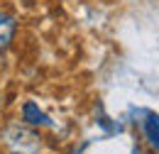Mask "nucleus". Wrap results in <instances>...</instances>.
<instances>
[{
	"mask_svg": "<svg viewBox=\"0 0 159 154\" xmlns=\"http://www.w3.org/2000/svg\"><path fill=\"white\" fill-rule=\"evenodd\" d=\"M5 142L15 149L17 154H30V152H37L39 149V137L34 135L32 130H27V127H22V125H7L5 127Z\"/></svg>",
	"mask_w": 159,
	"mask_h": 154,
	"instance_id": "1",
	"label": "nucleus"
},
{
	"mask_svg": "<svg viewBox=\"0 0 159 154\" xmlns=\"http://www.w3.org/2000/svg\"><path fill=\"white\" fill-rule=\"evenodd\" d=\"M22 120H25L27 125H49V117L44 115L39 110V105L32 103V100H27V103L22 105Z\"/></svg>",
	"mask_w": 159,
	"mask_h": 154,
	"instance_id": "2",
	"label": "nucleus"
},
{
	"mask_svg": "<svg viewBox=\"0 0 159 154\" xmlns=\"http://www.w3.org/2000/svg\"><path fill=\"white\" fill-rule=\"evenodd\" d=\"M12 37H15V20L7 12H0V52L10 47Z\"/></svg>",
	"mask_w": 159,
	"mask_h": 154,
	"instance_id": "3",
	"label": "nucleus"
},
{
	"mask_svg": "<svg viewBox=\"0 0 159 154\" xmlns=\"http://www.w3.org/2000/svg\"><path fill=\"white\" fill-rule=\"evenodd\" d=\"M144 135H147V139H149V144L159 152V115L147 113V120H144Z\"/></svg>",
	"mask_w": 159,
	"mask_h": 154,
	"instance_id": "4",
	"label": "nucleus"
},
{
	"mask_svg": "<svg viewBox=\"0 0 159 154\" xmlns=\"http://www.w3.org/2000/svg\"><path fill=\"white\" fill-rule=\"evenodd\" d=\"M15 154H17V152H15Z\"/></svg>",
	"mask_w": 159,
	"mask_h": 154,
	"instance_id": "5",
	"label": "nucleus"
}]
</instances>
